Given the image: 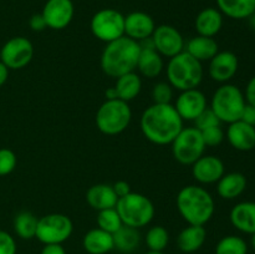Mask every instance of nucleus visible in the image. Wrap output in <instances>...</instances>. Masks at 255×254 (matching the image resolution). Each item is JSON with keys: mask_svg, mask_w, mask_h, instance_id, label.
I'll return each mask as SVG.
<instances>
[{"mask_svg": "<svg viewBox=\"0 0 255 254\" xmlns=\"http://www.w3.org/2000/svg\"><path fill=\"white\" fill-rule=\"evenodd\" d=\"M16 154L9 148H0V176H7L15 169Z\"/></svg>", "mask_w": 255, "mask_h": 254, "instance_id": "obj_36", "label": "nucleus"}, {"mask_svg": "<svg viewBox=\"0 0 255 254\" xmlns=\"http://www.w3.org/2000/svg\"><path fill=\"white\" fill-rule=\"evenodd\" d=\"M183 120L172 104H153L141 116L139 126L143 136L158 146L171 144L183 128Z\"/></svg>", "mask_w": 255, "mask_h": 254, "instance_id": "obj_1", "label": "nucleus"}, {"mask_svg": "<svg viewBox=\"0 0 255 254\" xmlns=\"http://www.w3.org/2000/svg\"><path fill=\"white\" fill-rule=\"evenodd\" d=\"M90 27L96 39L109 44L125 35V15L111 7L101 9L94 14Z\"/></svg>", "mask_w": 255, "mask_h": 254, "instance_id": "obj_9", "label": "nucleus"}, {"mask_svg": "<svg viewBox=\"0 0 255 254\" xmlns=\"http://www.w3.org/2000/svg\"><path fill=\"white\" fill-rule=\"evenodd\" d=\"M216 254H248V244L242 237H223L217 243Z\"/></svg>", "mask_w": 255, "mask_h": 254, "instance_id": "obj_31", "label": "nucleus"}, {"mask_svg": "<svg viewBox=\"0 0 255 254\" xmlns=\"http://www.w3.org/2000/svg\"><path fill=\"white\" fill-rule=\"evenodd\" d=\"M47 27L62 30L71 24L75 15L72 0H47L41 11Z\"/></svg>", "mask_w": 255, "mask_h": 254, "instance_id": "obj_13", "label": "nucleus"}, {"mask_svg": "<svg viewBox=\"0 0 255 254\" xmlns=\"http://www.w3.org/2000/svg\"><path fill=\"white\" fill-rule=\"evenodd\" d=\"M97 226H99L100 229L111 234L119 231L124 226V223H122V219L120 217L119 212H117L116 207L115 208L99 211V214H97Z\"/></svg>", "mask_w": 255, "mask_h": 254, "instance_id": "obj_32", "label": "nucleus"}, {"mask_svg": "<svg viewBox=\"0 0 255 254\" xmlns=\"http://www.w3.org/2000/svg\"><path fill=\"white\" fill-rule=\"evenodd\" d=\"M226 173V167L219 157L203 154L192 164V176L198 183H217Z\"/></svg>", "mask_w": 255, "mask_h": 254, "instance_id": "obj_15", "label": "nucleus"}, {"mask_svg": "<svg viewBox=\"0 0 255 254\" xmlns=\"http://www.w3.org/2000/svg\"><path fill=\"white\" fill-rule=\"evenodd\" d=\"M82 246L89 254H106L115 249L114 237L97 227L85 234Z\"/></svg>", "mask_w": 255, "mask_h": 254, "instance_id": "obj_25", "label": "nucleus"}, {"mask_svg": "<svg viewBox=\"0 0 255 254\" xmlns=\"http://www.w3.org/2000/svg\"><path fill=\"white\" fill-rule=\"evenodd\" d=\"M34 57V46L24 36H14L7 40L0 50V61L9 70L26 67Z\"/></svg>", "mask_w": 255, "mask_h": 254, "instance_id": "obj_11", "label": "nucleus"}, {"mask_svg": "<svg viewBox=\"0 0 255 254\" xmlns=\"http://www.w3.org/2000/svg\"><path fill=\"white\" fill-rule=\"evenodd\" d=\"M132 111L128 102L122 100H106L96 112V126L104 134L116 136L129 126Z\"/></svg>", "mask_w": 255, "mask_h": 254, "instance_id": "obj_6", "label": "nucleus"}, {"mask_svg": "<svg viewBox=\"0 0 255 254\" xmlns=\"http://www.w3.org/2000/svg\"><path fill=\"white\" fill-rule=\"evenodd\" d=\"M151 39L153 42L154 50L162 57L164 56L171 59L184 51V46H186L182 34L177 30V27L172 26V25L163 24L156 26Z\"/></svg>", "mask_w": 255, "mask_h": 254, "instance_id": "obj_12", "label": "nucleus"}, {"mask_svg": "<svg viewBox=\"0 0 255 254\" xmlns=\"http://www.w3.org/2000/svg\"><path fill=\"white\" fill-rule=\"evenodd\" d=\"M226 137L237 151L248 152L255 147V127L242 120L229 124Z\"/></svg>", "mask_w": 255, "mask_h": 254, "instance_id": "obj_19", "label": "nucleus"}, {"mask_svg": "<svg viewBox=\"0 0 255 254\" xmlns=\"http://www.w3.org/2000/svg\"><path fill=\"white\" fill-rule=\"evenodd\" d=\"M241 120L246 122V124L252 125V126L255 127V107L252 106V105L247 104L243 110V114H242Z\"/></svg>", "mask_w": 255, "mask_h": 254, "instance_id": "obj_42", "label": "nucleus"}, {"mask_svg": "<svg viewBox=\"0 0 255 254\" xmlns=\"http://www.w3.org/2000/svg\"><path fill=\"white\" fill-rule=\"evenodd\" d=\"M115 248L121 253H132L136 251L141 242V234L138 229L128 226H122L117 232L112 234Z\"/></svg>", "mask_w": 255, "mask_h": 254, "instance_id": "obj_29", "label": "nucleus"}, {"mask_svg": "<svg viewBox=\"0 0 255 254\" xmlns=\"http://www.w3.org/2000/svg\"><path fill=\"white\" fill-rule=\"evenodd\" d=\"M171 144L174 159L184 166H192L203 156L207 148L201 131L194 126L187 128L183 127Z\"/></svg>", "mask_w": 255, "mask_h": 254, "instance_id": "obj_8", "label": "nucleus"}, {"mask_svg": "<svg viewBox=\"0 0 255 254\" xmlns=\"http://www.w3.org/2000/svg\"><path fill=\"white\" fill-rule=\"evenodd\" d=\"M194 27L198 35L214 37L223 27V14L217 7H206L196 16Z\"/></svg>", "mask_w": 255, "mask_h": 254, "instance_id": "obj_22", "label": "nucleus"}, {"mask_svg": "<svg viewBox=\"0 0 255 254\" xmlns=\"http://www.w3.org/2000/svg\"><path fill=\"white\" fill-rule=\"evenodd\" d=\"M174 107L183 121H194L208 107V105L206 95L201 90L192 89L181 91Z\"/></svg>", "mask_w": 255, "mask_h": 254, "instance_id": "obj_14", "label": "nucleus"}, {"mask_svg": "<svg viewBox=\"0 0 255 254\" xmlns=\"http://www.w3.org/2000/svg\"><path fill=\"white\" fill-rule=\"evenodd\" d=\"M231 223L236 229L246 234L255 233V202L246 201L237 203L232 208Z\"/></svg>", "mask_w": 255, "mask_h": 254, "instance_id": "obj_20", "label": "nucleus"}, {"mask_svg": "<svg viewBox=\"0 0 255 254\" xmlns=\"http://www.w3.org/2000/svg\"><path fill=\"white\" fill-rule=\"evenodd\" d=\"M7 77H9V69L0 61V87L7 81Z\"/></svg>", "mask_w": 255, "mask_h": 254, "instance_id": "obj_44", "label": "nucleus"}, {"mask_svg": "<svg viewBox=\"0 0 255 254\" xmlns=\"http://www.w3.org/2000/svg\"><path fill=\"white\" fill-rule=\"evenodd\" d=\"M112 188H114L115 193L117 194L119 198L127 196V194L132 192L131 186H129V183H127L126 181H117L116 183L112 184Z\"/></svg>", "mask_w": 255, "mask_h": 254, "instance_id": "obj_41", "label": "nucleus"}, {"mask_svg": "<svg viewBox=\"0 0 255 254\" xmlns=\"http://www.w3.org/2000/svg\"><path fill=\"white\" fill-rule=\"evenodd\" d=\"M86 201L89 206L95 211L115 208L119 201V197L115 193L111 184L99 183L90 187L86 192Z\"/></svg>", "mask_w": 255, "mask_h": 254, "instance_id": "obj_21", "label": "nucleus"}, {"mask_svg": "<svg viewBox=\"0 0 255 254\" xmlns=\"http://www.w3.org/2000/svg\"><path fill=\"white\" fill-rule=\"evenodd\" d=\"M244 97H246L247 104L255 107V76L252 77L248 84H247Z\"/></svg>", "mask_w": 255, "mask_h": 254, "instance_id": "obj_40", "label": "nucleus"}, {"mask_svg": "<svg viewBox=\"0 0 255 254\" xmlns=\"http://www.w3.org/2000/svg\"><path fill=\"white\" fill-rule=\"evenodd\" d=\"M169 242V233L164 227L154 226L146 234V244L149 251L163 252Z\"/></svg>", "mask_w": 255, "mask_h": 254, "instance_id": "obj_33", "label": "nucleus"}, {"mask_svg": "<svg viewBox=\"0 0 255 254\" xmlns=\"http://www.w3.org/2000/svg\"><path fill=\"white\" fill-rule=\"evenodd\" d=\"M201 133L207 147L219 146V144L224 141V138H226V133H224V131L222 129L221 126L211 127V128L201 131Z\"/></svg>", "mask_w": 255, "mask_h": 254, "instance_id": "obj_37", "label": "nucleus"}, {"mask_svg": "<svg viewBox=\"0 0 255 254\" xmlns=\"http://www.w3.org/2000/svg\"><path fill=\"white\" fill-rule=\"evenodd\" d=\"M156 24L153 17L144 11H132L125 15V36L139 42L152 36Z\"/></svg>", "mask_w": 255, "mask_h": 254, "instance_id": "obj_17", "label": "nucleus"}, {"mask_svg": "<svg viewBox=\"0 0 255 254\" xmlns=\"http://www.w3.org/2000/svg\"><path fill=\"white\" fill-rule=\"evenodd\" d=\"M144 254H164L163 252H154V251H149V252H147V253H144Z\"/></svg>", "mask_w": 255, "mask_h": 254, "instance_id": "obj_48", "label": "nucleus"}, {"mask_svg": "<svg viewBox=\"0 0 255 254\" xmlns=\"http://www.w3.org/2000/svg\"><path fill=\"white\" fill-rule=\"evenodd\" d=\"M251 244H252V248L255 251V233L252 234V238H251Z\"/></svg>", "mask_w": 255, "mask_h": 254, "instance_id": "obj_47", "label": "nucleus"}, {"mask_svg": "<svg viewBox=\"0 0 255 254\" xmlns=\"http://www.w3.org/2000/svg\"><path fill=\"white\" fill-rule=\"evenodd\" d=\"M105 96H106V100H116L119 99V96H117V91L116 89L114 87H109V89L105 91Z\"/></svg>", "mask_w": 255, "mask_h": 254, "instance_id": "obj_45", "label": "nucleus"}, {"mask_svg": "<svg viewBox=\"0 0 255 254\" xmlns=\"http://www.w3.org/2000/svg\"><path fill=\"white\" fill-rule=\"evenodd\" d=\"M116 209L125 226L132 228H143L153 219L156 209L147 196L131 192L127 196L119 198Z\"/></svg>", "mask_w": 255, "mask_h": 254, "instance_id": "obj_5", "label": "nucleus"}, {"mask_svg": "<svg viewBox=\"0 0 255 254\" xmlns=\"http://www.w3.org/2000/svg\"><path fill=\"white\" fill-rule=\"evenodd\" d=\"M167 79L173 89L179 91L197 89L203 80L202 62L187 51L171 57L167 65Z\"/></svg>", "mask_w": 255, "mask_h": 254, "instance_id": "obj_4", "label": "nucleus"}, {"mask_svg": "<svg viewBox=\"0 0 255 254\" xmlns=\"http://www.w3.org/2000/svg\"><path fill=\"white\" fill-rule=\"evenodd\" d=\"M141 46L139 42L121 36L106 44L101 55V69L107 76L117 77L133 72L137 69Z\"/></svg>", "mask_w": 255, "mask_h": 254, "instance_id": "obj_2", "label": "nucleus"}, {"mask_svg": "<svg viewBox=\"0 0 255 254\" xmlns=\"http://www.w3.org/2000/svg\"><path fill=\"white\" fill-rule=\"evenodd\" d=\"M176 204L182 218L191 226H206L216 211L212 194L196 184L183 187L177 194Z\"/></svg>", "mask_w": 255, "mask_h": 254, "instance_id": "obj_3", "label": "nucleus"}, {"mask_svg": "<svg viewBox=\"0 0 255 254\" xmlns=\"http://www.w3.org/2000/svg\"><path fill=\"white\" fill-rule=\"evenodd\" d=\"M39 218L32 212L22 211L14 218V231L21 239H32L36 236Z\"/></svg>", "mask_w": 255, "mask_h": 254, "instance_id": "obj_30", "label": "nucleus"}, {"mask_svg": "<svg viewBox=\"0 0 255 254\" xmlns=\"http://www.w3.org/2000/svg\"><path fill=\"white\" fill-rule=\"evenodd\" d=\"M72 221L61 213H50L39 218L36 236L42 244H62L71 237Z\"/></svg>", "mask_w": 255, "mask_h": 254, "instance_id": "obj_10", "label": "nucleus"}, {"mask_svg": "<svg viewBox=\"0 0 255 254\" xmlns=\"http://www.w3.org/2000/svg\"><path fill=\"white\" fill-rule=\"evenodd\" d=\"M247 184L248 182L246 176L241 172L224 173L217 182V192L223 199H236L244 193Z\"/></svg>", "mask_w": 255, "mask_h": 254, "instance_id": "obj_24", "label": "nucleus"}, {"mask_svg": "<svg viewBox=\"0 0 255 254\" xmlns=\"http://www.w3.org/2000/svg\"><path fill=\"white\" fill-rule=\"evenodd\" d=\"M194 127L199 131H204L207 128H211V127L221 126L222 122L219 121V119L217 117V115L212 111L211 107H207L196 120H194Z\"/></svg>", "mask_w": 255, "mask_h": 254, "instance_id": "obj_35", "label": "nucleus"}, {"mask_svg": "<svg viewBox=\"0 0 255 254\" xmlns=\"http://www.w3.org/2000/svg\"><path fill=\"white\" fill-rule=\"evenodd\" d=\"M115 89L117 91V96L122 101L129 102L136 99L142 89V80L136 72H128L126 75L117 77Z\"/></svg>", "mask_w": 255, "mask_h": 254, "instance_id": "obj_28", "label": "nucleus"}, {"mask_svg": "<svg viewBox=\"0 0 255 254\" xmlns=\"http://www.w3.org/2000/svg\"><path fill=\"white\" fill-rule=\"evenodd\" d=\"M139 46H141V54L137 62V70L142 76L147 79H154L163 70V57L154 50L151 37L139 41Z\"/></svg>", "mask_w": 255, "mask_h": 254, "instance_id": "obj_18", "label": "nucleus"}, {"mask_svg": "<svg viewBox=\"0 0 255 254\" xmlns=\"http://www.w3.org/2000/svg\"><path fill=\"white\" fill-rule=\"evenodd\" d=\"M207 239V231L204 226H191L182 229L177 237V246L183 253H194L203 247Z\"/></svg>", "mask_w": 255, "mask_h": 254, "instance_id": "obj_26", "label": "nucleus"}, {"mask_svg": "<svg viewBox=\"0 0 255 254\" xmlns=\"http://www.w3.org/2000/svg\"><path fill=\"white\" fill-rule=\"evenodd\" d=\"M173 97V87L168 82H158L152 89L153 104H171Z\"/></svg>", "mask_w": 255, "mask_h": 254, "instance_id": "obj_34", "label": "nucleus"}, {"mask_svg": "<svg viewBox=\"0 0 255 254\" xmlns=\"http://www.w3.org/2000/svg\"><path fill=\"white\" fill-rule=\"evenodd\" d=\"M40 254H66L62 244H44Z\"/></svg>", "mask_w": 255, "mask_h": 254, "instance_id": "obj_43", "label": "nucleus"}, {"mask_svg": "<svg viewBox=\"0 0 255 254\" xmlns=\"http://www.w3.org/2000/svg\"><path fill=\"white\" fill-rule=\"evenodd\" d=\"M184 51H187L191 56H193L194 59L201 62L211 61L218 54L219 46L214 37L197 35V36L188 40V42L184 46Z\"/></svg>", "mask_w": 255, "mask_h": 254, "instance_id": "obj_23", "label": "nucleus"}, {"mask_svg": "<svg viewBox=\"0 0 255 254\" xmlns=\"http://www.w3.org/2000/svg\"><path fill=\"white\" fill-rule=\"evenodd\" d=\"M247 101L238 86L223 84L212 96L211 109L221 122L232 124L241 120Z\"/></svg>", "mask_w": 255, "mask_h": 254, "instance_id": "obj_7", "label": "nucleus"}, {"mask_svg": "<svg viewBox=\"0 0 255 254\" xmlns=\"http://www.w3.org/2000/svg\"><path fill=\"white\" fill-rule=\"evenodd\" d=\"M217 9L234 20L248 19L255 11V0H216Z\"/></svg>", "mask_w": 255, "mask_h": 254, "instance_id": "obj_27", "label": "nucleus"}, {"mask_svg": "<svg viewBox=\"0 0 255 254\" xmlns=\"http://www.w3.org/2000/svg\"><path fill=\"white\" fill-rule=\"evenodd\" d=\"M17 247L14 237L5 231H0V254H16Z\"/></svg>", "mask_w": 255, "mask_h": 254, "instance_id": "obj_38", "label": "nucleus"}, {"mask_svg": "<svg viewBox=\"0 0 255 254\" xmlns=\"http://www.w3.org/2000/svg\"><path fill=\"white\" fill-rule=\"evenodd\" d=\"M29 26L32 31H44L47 27L46 21H45L44 16H42L41 12L39 14H34L29 20Z\"/></svg>", "mask_w": 255, "mask_h": 254, "instance_id": "obj_39", "label": "nucleus"}, {"mask_svg": "<svg viewBox=\"0 0 255 254\" xmlns=\"http://www.w3.org/2000/svg\"><path fill=\"white\" fill-rule=\"evenodd\" d=\"M239 67V60L234 52L218 51V54L209 61L208 74L213 81L219 84H228Z\"/></svg>", "mask_w": 255, "mask_h": 254, "instance_id": "obj_16", "label": "nucleus"}, {"mask_svg": "<svg viewBox=\"0 0 255 254\" xmlns=\"http://www.w3.org/2000/svg\"><path fill=\"white\" fill-rule=\"evenodd\" d=\"M248 21H249V25H251L252 29H253L255 31V11L251 15V16L248 17Z\"/></svg>", "mask_w": 255, "mask_h": 254, "instance_id": "obj_46", "label": "nucleus"}]
</instances>
